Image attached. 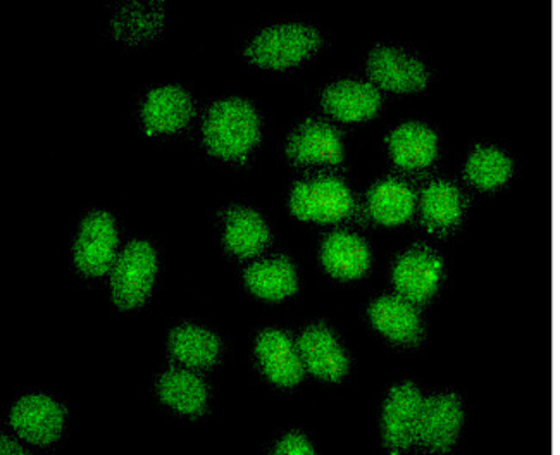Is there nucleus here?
<instances>
[{
  "instance_id": "bb28decb",
  "label": "nucleus",
  "mask_w": 560,
  "mask_h": 455,
  "mask_svg": "<svg viewBox=\"0 0 560 455\" xmlns=\"http://www.w3.org/2000/svg\"><path fill=\"white\" fill-rule=\"evenodd\" d=\"M278 455H313L314 448L304 436L299 433H290L289 436H284L277 447Z\"/></svg>"
},
{
  "instance_id": "393cba45",
  "label": "nucleus",
  "mask_w": 560,
  "mask_h": 455,
  "mask_svg": "<svg viewBox=\"0 0 560 455\" xmlns=\"http://www.w3.org/2000/svg\"><path fill=\"white\" fill-rule=\"evenodd\" d=\"M163 25V11L159 8H147V5H128L122 9L114 21V28L118 37L127 40H142L152 37Z\"/></svg>"
},
{
  "instance_id": "b1692460",
  "label": "nucleus",
  "mask_w": 560,
  "mask_h": 455,
  "mask_svg": "<svg viewBox=\"0 0 560 455\" xmlns=\"http://www.w3.org/2000/svg\"><path fill=\"white\" fill-rule=\"evenodd\" d=\"M422 218L431 230L448 228L460 218L459 190L451 184H433L424 190L421 199Z\"/></svg>"
},
{
  "instance_id": "f8f14e48",
  "label": "nucleus",
  "mask_w": 560,
  "mask_h": 455,
  "mask_svg": "<svg viewBox=\"0 0 560 455\" xmlns=\"http://www.w3.org/2000/svg\"><path fill=\"white\" fill-rule=\"evenodd\" d=\"M257 355L268 378L280 386H293L304 378V364L287 335L268 329L257 340Z\"/></svg>"
},
{
  "instance_id": "f3484780",
  "label": "nucleus",
  "mask_w": 560,
  "mask_h": 455,
  "mask_svg": "<svg viewBox=\"0 0 560 455\" xmlns=\"http://www.w3.org/2000/svg\"><path fill=\"white\" fill-rule=\"evenodd\" d=\"M371 322L383 335L398 343H416L421 338L418 311L409 301L383 298L371 305Z\"/></svg>"
},
{
  "instance_id": "f257e3e1",
  "label": "nucleus",
  "mask_w": 560,
  "mask_h": 455,
  "mask_svg": "<svg viewBox=\"0 0 560 455\" xmlns=\"http://www.w3.org/2000/svg\"><path fill=\"white\" fill-rule=\"evenodd\" d=\"M209 151L224 159H244L259 142V118L248 102L240 98L218 102L203 125Z\"/></svg>"
},
{
  "instance_id": "7ed1b4c3",
  "label": "nucleus",
  "mask_w": 560,
  "mask_h": 455,
  "mask_svg": "<svg viewBox=\"0 0 560 455\" xmlns=\"http://www.w3.org/2000/svg\"><path fill=\"white\" fill-rule=\"evenodd\" d=\"M155 277V254L145 242H133L116 259L110 275L113 299L121 310H133L151 293Z\"/></svg>"
},
{
  "instance_id": "5701e85b",
  "label": "nucleus",
  "mask_w": 560,
  "mask_h": 455,
  "mask_svg": "<svg viewBox=\"0 0 560 455\" xmlns=\"http://www.w3.org/2000/svg\"><path fill=\"white\" fill-rule=\"evenodd\" d=\"M416 197L409 187L398 182L376 185L370 194V212L382 224L406 223L415 212Z\"/></svg>"
},
{
  "instance_id": "dca6fc26",
  "label": "nucleus",
  "mask_w": 560,
  "mask_h": 455,
  "mask_svg": "<svg viewBox=\"0 0 560 455\" xmlns=\"http://www.w3.org/2000/svg\"><path fill=\"white\" fill-rule=\"evenodd\" d=\"M323 265L329 275L341 280L361 278L370 268V250L359 236L338 232L323 245Z\"/></svg>"
},
{
  "instance_id": "4be33fe9",
  "label": "nucleus",
  "mask_w": 560,
  "mask_h": 455,
  "mask_svg": "<svg viewBox=\"0 0 560 455\" xmlns=\"http://www.w3.org/2000/svg\"><path fill=\"white\" fill-rule=\"evenodd\" d=\"M159 395L183 415H199L208 400V388L190 371H170L159 382Z\"/></svg>"
},
{
  "instance_id": "1a4fd4ad",
  "label": "nucleus",
  "mask_w": 560,
  "mask_h": 455,
  "mask_svg": "<svg viewBox=\"0 0 560 455\" xmlns=\"http://www.w3.org/2000/svg\"><path fill=\"white\" fill-rule=\"evenodd\" d=\"M422 397L415 385L397 386L392 390L383 411V436L390 448L406 451L416 443Z\"/></svg>"
},
{
  "instance_id": "9b49d317",
  "label": "nucleus",
  "mask_w": 560,
  "mask_h": 455,
  "mask_svg": "<svg viewBox=\"0 0 560 455\" xmlns=\"http://www.w3.org/2000/svg\"><path fill=\"white\" fill-rule=\"evenodd\" d=\"M302 361L317 378L338 382L349 370L343 350L338 346L334 335L325 326L308 328L299 340Z\"/></svg>"
},
{
  "instance_id": "aec40b11",
  "label": "nucleus",
  "mask_w": 560,
  "mask_h": 455,
  "mask_svg": "<svg viewBox=\"0 0 560 455\" xmlns=\"http://www.w3.org/2000/svg\"><path fill=\"white\" fill-rule=\"evenodd\" d=\"M268 241V228L257 212L250 209H233L228 212L224 242L233 254L240 257L257 256L265 250Z\"/></svg>"
},
{
  "instance_id": "6ab92c4d",
  "label": "nucleus",
  "mask_w": 560,
  "mask_h": 455,
  "mask_svg": "<svg viewBox=\"0 0 560 455\" xmlns=\"http://www.w3.org/2000/svg\"><path fill=\"white\" fill-rule=\"evenodd\" d=\"M245 281L250 292L266 301H281L296 292L295 269L284 257L250 266Z\"/></svg>"
},
{
  "instance_id": "2eb2a0df",
  "label": "nucleus",
  "mask_w": 560,
  "mask_h": 455,
  "mask_svg": "<svg viewBox=\"0 0 560 455\" xmlns=\"http://www.w3.org/2000/svg\"><path fill=\"white\" fill-rule=\"evenodd\" d=\"M290 158L299 164H338L343 158L337 130L326 122L307 121L302 125L289 142Z\"/></svg>"
},
{
  "instance_id": "a878e982",
  "label": "nucleus",
  "mask_w": 560,
  "mask_h": 455,
  "mask_svg": "<svg viewBox=\"0 0 560 455\" xmlns=\"http://www.w3.org/2000/svg\"><path fill=\"white\" fill-rule=\"evenodd\" d=\"M509 171H511V166H509L508 159L504 155L483 149V151L476 152L469 159L466 175L478 187L493 188L508 178Z\"/></svg>"
},
{
  "instance_id": "cd10ccee",
  "label": "nucleus",
  "mask_w": 560,
  "mask_h": 455,
  "mask_svg": "<svg viewBox=\"0 0 560 455\" xmlns=\"http://www.w3.org/2000/svg\"><path fill=\"white\" fill-rule=\"evenodd\" d=\"M0 454L23 455L26 454V451H23V448H21L16 442H13V440H9L8 436H2V439H0Z\"/></svg>"
},
{
  "instance_id": "20e7f679",
  "label": "nucleus",
  "mask_w": 560,
  "mask_h": 455,
  "mask_svg": "<svg viewBox=\"0 0 560 455\" xmlns=\"http://www.w3.org/2000/svg\"><path fill=\"white\" fill-rule=\"evenodd\" d=\"M290 206L299 220L337 223L352 212L353 200L340 179L319 178L296 185Z\"/></svg>"
},
{
  "instance_id": "412c9836",
  "label": "nucleus",
  "mask_w": 560,
  "mask_h": 455,
  "mask_svg": "<svg viewBox=\"0 0 560 455\" xmlns=\"http://www.w3.org/2000/svg\"><path fill=\"white\" fill-rule=\"evenodd\" d=\"M171 352L185 366L206 370L220 355V340L208 329L182 326L171 334Z\"/></svg>"
},
{
  "instance_id": "9d476101",
  "label": "nucleus",
  "mask_w": 560,
  "mask_h": 455,
  "mask_svg": "<svg viewBox=\"0 0 560 455\" xmlns=\"http://www.w3.org/2000/svg\"><path fill=\"white\" fill-rule=\"evenodd\" d=\"M442 277V260L428 248H415L398 260L394 271V283L406 301H428L439 287Z\"/></svg>"
},
{
  "instance_id": "a211bd4d",
  "label": "nucleus",
  "mask_w": 560,
  "mask_h": 455,
  "mask_svg": "<svg viewBox=\"0 0 560 455\" xmlns=\"http://www.w3.org/2000/svg\"><path fill=\"white\" fill-rule=\"evenodd\" d=\"M392 158L406 170L430 166L436 155V135L418 122H407L390 137Z\"/></svg>"
},
{
  "instance_id": "f03ea898",
  "label": "nucleus",
  "mask_w": 560,
  "mask_h": 455,
  "mask_svg": "<svg viewBox=\"0 0 560 455\" xmlns=\"http://www.w3.org/2000/svg\"><path fill=\"white\" fill-rule=\"evenodd\" d=\"M322 45L316 30L304 25H280L265 30L250 44L247 57L269 70H284L299 65Z\"/></svg>"
},
{
  "instance_id": "ddd939ff",
  "label": "nucleus",
  "mask_w": 560,
  "mask_h": 455,
  "mask_svg": "<svg viewBox=\"0 0 560 455\" xmlns=\"http://www.w3.org/2000/svg\"><path fill=\"white\" fill-rule=\"evenodd\" d=\"M382 97L370 83L340 82L329 86L323 94L326 113L340 121H364L378 113Z\"/></svg>"
},
{
  "instance_id": "6e6552de",
  "label": "nucleus",
  "mask_w": 560,
  "mask_h": 455,
  "mask_svg": "<svg viewBox=\"0 0 560 455\" xmlns=\"http://www.w3.org/2000/svg\"><path fill=\"white\" fill-rule=\"evenodd\" d=\"M11 424L21 439L33 445H49L61 435L65 411L44 395L21 398L11 415Z\"/></svg>"
},
{
  "instance_id": "39448f33",
  "label": "nucleus",
  "mask_w": 560,
  "mask_h": 455,
  "mask_svg": "<svg viewBox=\"0 0 560 455\" xmlns=\"http://www.w3.org/2000/svg\"><path fill=\"white\" fill-rule=\"evenodd\" d=\"M118 235L113 218L106 212H92L82 224L74 245V262L89 277H102L116 262Z\"/></svg>"
},
{
  "instance_id": "423d86ee",
  "label": "nucleus",
  "mask_w": 560,
  "mask_h": 455,
  "mask_svg": "<svg viewBox=\"0 0 560 455\" xmlns=\"http://www.w3.org/2000/svg\"><path fill=\"white\" fill-rule=\"evenodd\" d=\"M463 411L455 395H436L422 400L416 443L431 452H448L459 436Z\"/></svg>"
},
{
  "instance_id": "4468645a",
  "label": "nucleus",
  "mask_w": 560,
  "mask_h": 455,
  "mask_svg": "<svg viewBox=\"0 0 560 455\" xmlns=\"http://www.w3.org/2000/svg\"><path fill=\"white\" fill-rule=\"evenodd\" d=\"M194 116L190 97L179 86L154 90L143 106L147 133H173Z\"/></svg>"
},
{
  "instance_id": "0eeeda50",
  "label": "nucleus",
  "mask_w": 560,
  "mask_h": 455,
  "mask_svg": "<svg viewBox=\"0 0 560 455\" xmlns=\"http://www.w3.org/2000/svg\"><path fill=\"white\" fill-rule=\"evenodd\" d=\"M368 71L376 85L398 94L419 92L428 83L422 62L390 47H378L371 52Z\"/></svg>"
}]
</instances>
